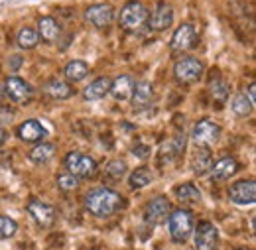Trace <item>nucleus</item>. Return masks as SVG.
Here are the masks:
<instances>
[{
  "label": "nucleus",
  "mask_w": 256,
  "mask_h": 250,
  "mask_svg": "<svg viewBox=\"0 0 256 250\" xmlns=\"http://www.w3.org/2000/svg\"><path fill=\"white\" fill-rule=\"evenodd\" d=\"M232 110H234V114H236V116L246 118V116H250V114H252L254 104L248 100V96H246L244 93H238V94H234V98H232Z\"/></svg>",
  "instance_id": "nucleus-26"
},
{
  "label": "nucleus",
  "mask_w": 256,
  "mask_h": 250,
  "mask_svg": "<svg viewBox=\"0 0 256 250\" xmlns=\"http://www.w3.org/2000/svg\"><path fill=\"white\" fill-rule=\"evenodd\" d=\"M136 81L132 75H118L112 83H110V91L108 93L112 94L116 100H128L130 94H132V89H134Z\"/></svg>",
  "instance_id": "nucleus-19"
},
{
  "label": "nucleus",
  "mask_w": 256,
  "mask_h": 250,
  "mask_svg": "<svg viewBox=\"0 0 256 250\" xmlns=\"http://www.w3.org/2000/svg\"><path fill=\"white\" fill-rule=\"evenodd\" d=\"M16 44L18 48L22 50H34L38 44H40V36H38V30L32 28V26H22L18 34H16Z\"/></svg>",
  "instance_id": "nucleus-24"
},
{
  "label": "nucleus",
  "mask_w": 256,
  "mask_h": 250,
  "mask_svg": "<svg viewBox=\"0 0 256 250\" xmlns=\"http://www.w3.org/2000/svg\"><path fill=\"white\" fill-rule=\"evenodd\" d=\"M240 250H248V248H240Z\"/></svg>",
  "instance_id": "nucleus-37"
},
{
  "label": "nucleus",
  "mask_w": 256,
  "mask_h": 250,
  "mask_svg": "<svg viewBox=\"0 0 256 250\" xmlns=\"http://www.w3.org/2000/svg\"><path fill=\"white\" fill-rule=\"evenodd\" d=\"M18 138L22 142H28V144H38L46 138V128L42 126V122L38 120H24L22 124L18 126Z\"/></svg>",
  "instance_id": "nucleus-15"
},
{
  "label": "nucleus",
  "mask_w": 256,
  "mask_h": 250,
  "mask_svg": "<svg viewBox=\"0 0 256 250\" xmlns=\"http://www.w3.org/2000/svg\"><path fill=\"white\" fill-rule=\"evenodd\" d=\"M246 96H248V100L254 104L256 102V85L254 83H250V85H248V94H246Z\"/></svg>",
  "instance_id": "nucleus-34"
},
{
  "label": "nucleus",
  "mask_w": 256,
  "mask_h": 250,
  "mask_svg": "<svg viewBox=\"0 0 256 250\" xmlns=\"http://www.w3.org/2000/svg\"><path fill=\"white\" fill-rule=\"evenodd\" d=\"M221 136V126L211 118H201L195 122L192 130V142L197 148H211L213 144L219 142Z\"/></svg>",
  "instance_id": "nucleus-4"
},
{
  "label": "nucleus",
  "mask_w": 256,
  "mask_h": 250,
  "mask_svg": "<svg viewBox=\"0 0 256 250\" xmlns=\"http://www.w3.org/2000/svg\"><path fill=\"white\" fill-rule=\"evenodd\" d=\"M195 42H197L195 26L192 22H184V24L178 26V30L174 32L170 48H172V52H188L195 46Z\"/></svg>",
  "instance_id": "nucleus-9"
},
{
  "label": "nucleus",
  "mask_w": 256,
  "mask_h": 250,
  "mask_svg": "<svg viewBox=\"0 0 256 250\" xmlns=\"http://www.w3.org/2000/svg\"><path fill=\"white\" fill-rule=\"evenodd\" d=\"M172 24H174V8L168 2H160L156 6V10L148 16V22H146V26L152 32L168 30Z\"/></svg>",
  "instance_id": "nucleus-12"
},
{
  "label": "nucleus",
  "mask_w": 256,
  "mask_h": 250,
  "mask_svg": "<svg viewBox=\"0 0 256 250\" xmlns=\"http://www.w3.org/2000/svg\"><path fill=\"white\" fill-rule=\"evenodd\" d=\"M122 207V197L108 188H95L85 195V209L95 217H110Z\"/></svg>",
  "instance_id": "nucleus-1"
},
{
  "label": "nucleus",
  "mask_w": 256,
  "mask_h": 250,
  "mask_svg": "<svg viewBox=\"0 0 256 250\" xmlns=\"http://www.w3.org/2000/svg\"><path fill=\"white\" fill-rule=\"evenodd\" d=\"M4 91H6V98L14 100V102H26L30 100L34 94L32 85L28 81H24L18 75H10L4 83Z\"/></svg>",
  "instance_id": "nucleus-8"
},
{
  "label": "nucleus",
  "mask_w": 256,
  "mask_h": 250,
  "mask_svg": "<svg viewBox=\"0 0 256 250\" xmlns=\"http://www.w3.org/2000/svg\"><path fill=\"white\" fill-rule=\"evenodd\" d=\"M170 211H172V205H170L168 197L166 195H158V197H154L146 205V209H144V220L148 224L156 226V224H160V222H164V220L168 219Z\"/></svg>",
  "instance_id": "nucleus-10"
},
{
  "label": "nucleus",
  "mask_w": 256,
  "mask_h": 250,
  "mask_svg": "<svg viewBox=\"0 0 256 250\" xmlns=\"http://www.w3.org/2000/svg\"><path fill=\"white\" fill-rule=\"evenodd\" d=\"M205 71V65L199 58H193V56H186L182 60H178L174 65V75L180 83H195L201 79Z\"/></svg>",
  "instance_id": "nucleus-6"
},
{
  "label": "nucleus",
  "mask_w": 256,
  "mask_h": 250,
  "mask_svg": "<svg viewBox=\"0 0 256 250\" xmlns=\"http://www.w3.org/2000/svg\"><path fill=\"white\" fill-rule=\"evenodd\" d=\"M211 93H213V98H215L217 102H224V100L228 98V87H226L224 81L217 79L215 83H211Z\"/></svg>",
  "instance_id": "nucleus-31"
},
{
  "label": "nucleus",
  "mask_w": 256,
  "mask_h": 250,
  "mask_svg": "<svg viewBox=\"0 0 256 250\" xmlns=\"http://www.w3.org/2000/svg\"><path fill=\"white\" fill-rule=\"evenodd\" d=\"M176 197L184 203H195V201L201 199V191L188 182V184H182V186L176 188Z\"/></svg>",
  "instance_id": "nucleus-27"
},
{
  "label": "nucleus",
  "mask_w": 256,
  "mask_h": 250,
  "mask_svg": "<svg viewBox=\"0 0 256 250\" xmlns=\"http://www.w3.org/2000/svg\"><path fill=\"white\" fill-rule=\"evenodd\" d=\"M18 230V224L12 217H6V215H0V238H10L14 236Z\"/></svg>",
  "instance_id": "nucleus-29"
},
{
  "label": "nucleus",
  "mask_w": 256,
  "mask_h": 250,
  "mask_svg": "<svg viewBox=\"0 0 256 250\" xmlns=\"http://www.w3.org/2000/svg\"><path fill=\"white\" fill-rule=\"evenodd\" d=\"M4 100H6V91H4V85H0V106L4 104Z\"/></svg>",
  "instance_id": "nucleus-35"
},
{
  "label": "nucleus",
  "mask_w": 256,
  "mask_h": 250,
  "mask_svg": "<svg viewBox=\"0 0 256 250\" xmlns=\"http://www.w3.org/2000/svg\"><path fill=\"white\" fill-rule=\"evenodd\" d=\"M236 172H238V162L230 156H223L221 160L213 162V166L209 170V174L215 182H224V180L232 178Z\"/></svg>",
  "instance_id": "nucleus-14"
},
{
  "label": "nucleus",
  "mask_w": 256,
  "mask_h": 250,
  "mask_svg": "<svg viewBox=\"0 0 256 250\" xmlns=\"http://www.w3.org/2000/svg\"><path fill=\"white\" fill-rule=\"evenodd\" d=\"M128 182H130V186L134 189L146 188V186L152 184V172H150L148 168H138V170H134V172L130 174Z\"/></svg>",
  "instance_id": "nucleus-28"
},
{
  "label": "nucleus",
  "mask_w": 256,
  "mask_h": 250,
  "mask_svg": "<svg viewBox=\"0 0 256 250\" xmlns=\"http://www.w3.org/2000/svg\"><path fill=\"white\" fill-rule=\"evenodd\" d=\"M54 152H56V146L50 144V142H38L34 146V150L30 152V160L34 164H48L52 158H54Z\"/></svg>",
  "instance_id": "nucleus-25"
},
{
  "label": "nucleus",
  "mask_w": 256,
  "mask_h": 250,
  "mask_svg": "<svg viewBox=\"0 0 256 250\" xmlns=\"http://www.w3.org/2000/svg\"><path fill=\"white\" fill-rule=\"evenodd\" d=\"M213 166V154L211 148H197L192 156V170L195 176H205L209 174Z\"/></svg>",
  "instance_id": "nucleus-20"
},
{
  "label": "nucleus",
  "mask_w": 256,
  "mask_h": 250,
  "mask_svg": "<svg viewBox=\"0 0 256 250\" xmlns=\"http://www.w3.org/2000/svg\"><path fill=\"white\" fill-rule=\"evenodd\" d=\"M44 91L48 96H52L56 100H65L73 94V87L67 81H62V79H50L48 85L44 87Z\"/></svg>",
  "instance_id": "nucleus-23"
},
{
  "label": "nucleus",
  "mask_w": 256,
  "mask_h": 250,
  "mask_svg": "<svg viewBox=\"0 0 256 250\" xmlns=\"http://www.w3.org/2000/svg\"><path fill=\"white\" fill-rule=\"evenodd\" d=\"M148 16H150V10H148V6L144 2L128 0L126 4L122 6L120 14H118V22L126 32H138L140 28L146 26Z\"/></svg>",
  "instance_id": "nucleus-2"
},
{
  "label": "nucleus",
  "mask_w": 256,
  "mask_h": 250,
  "mask_svg": "<svg viewBox=\"0 0 256 250\" xmlns=\"http://www.w3.org/2000/svg\"><path fill=\"white\" fill-rule=\"evenodd\" d=\"M114 18H116V10H114V6L108 4V2L93 4V6H89V8L85 10V20H87L91 26L98 28V30L108 28V26L114 22Z\"/></svg>",
  "instance_id": "nucleus-7"
},
{
  "label": "nucleus",
  "mask_w": 256,
  "mask_h": 250,
  "mask_svg": "<svg viewBox=\"0 0 256 250\" xmlns=\"http://www.w3.org/2000/svg\"><path fill=\"white\" fill-rule=\"evenodd\" d=\"M4 138H6V132H4V130H2V128H0V144H2V142H4Z\"/></svg>",
  "instance_id": "nucleus-36"
},
{
  "label": "nucleus",
  "mask_w": 256,
  "mask_h": 250,
  "mask_svg": "<svg viewBox=\"0 0 256 250\" xmlns=\"http://www.w3.org/2000/svg\"><path fill=\"white\" fill-rule=\"evenodd\" d=\"M228 197L234 205H252L256 201L254 180H240L228 189Z\"/></svg>",
  "instance_id": "nucleus-11"
},
{
  "label": "nucleus",
  "mask_w": 256,
  "mask_h": 250,
  "mask_svg": "<svg viewBox=\"0 0 256 250\" xmlns=\"http://www.w3.org/2000/svg\"><path fill=\"white\" fill-rule=\"evenodd\" d=\"M106 174H108L110 178H114V180H120V178L126 174V164H124L122 160H112V162H108V166H106Z\"/></svg>",
  "instance_id": "nucleus-32"
},
{
  "label": "nucleus",
  "mask_w": 256,
  "mask_h": 250,
  "mask_svg": "<svg viewBox=\"0 0 256 250\" xmlns=\"http://www.w3.org/2000/svg\"><path fill=\"white\" fill-rule=\"evenodd\" d=\"M22 56H10L8 58V67H10V71H18L20 67H22Z\"/></svg>",
  "instance_id": "nucleus-33"
},
{
  "label": "nucleus",
  "mask_w": 256,
  "mask_h": 250,
  "mask_svg": "<svg viewBox=\"0 0 256 250\" xmlns=\"http://www.w3.org/2000/svg\"><path fill=\"white\" fill-rule=\"evenodd\" d=\"M110 83H112V79H108V77H98L95 81H91V83L85 87V91H83L85 100H98V98H102L104 94H108Z\"/></svg>",
  "instance_id": "nucleus-21"
},
{
  "label": "nucleus",
  "mask_w": 256,
  "mask_h": 250,
  "mask_svg": "<svg viewBox=\"0 0 256 250\" xmlns=\"http://www.w3.org/2000/svg\"><path fill=\"white\" fill-rule=\"evenodd\" d=\"M168 228L174 242H186L193 232V215L188 209H176L168 215Z\"/></svg>",
  "instance_id": "nucleus-3"
},
{
  "label": "nucleus",
  "mask_w": 256,
  "mask_h": 250,
  "mask_svg": "<svg viewBox=\"0 0 256 250\" xmlns=\"http://www.w3.org/2000/svg\"><path fill=\"white\" fill-rule=\"evenodd\" d=\"M65 170L69 174H73L75 178L83 180V178H93L96 174V162L95 158L83 152H69L65 156Z\"/></svg>",
  "instance_id": "nucleus-5"
},
{
  "label": "nucleus",
  "mask_w": 256,
  "mask_h": 250,
  "mask_svg": "<svg viewBox=\"0 0 256 250\" xmlns=\"http://www.w3.org/2000/svg\"><path fill=\"white\" fill-rule=\"evenodd\" d=\"M64 73H65V79L69 83H79V81H83L89 75V65H87V62H83V60H71V62L65 65Z\"/></svg>",
  "instance_id": "nucleus-22"
},
{
  "label": "nucleus",
  "mask_w": 256,
  "mask_h": 250,
  "mask_svg": "<svg viewBox=\"0 0 256 250\" xmlns=\"http://www.w3.org/2000/svg\"><path fill=\"white\" fill-rule=\"evenodd\" d=\"M152 96H154V87L148 81H140V83L134 85L130 100H132L134 108H144V106H148L152 102Z\"/></svg>",
  "instance_id": "nucleus-18"
},
{
  "label": "nucleus",
  "mask_w": 256,
  "mask_h": 250,
  "mask_svg": "<svg viewBox=\"0 0 256 250\" xmlns=\"http://www.w3.org/2000/svg\"><path fill=\"white\" fill-rule=\"evenodd\" d=\"M79 184H81V180L75 178V176L69 174V172H65V174H60V176H58V186H60L62 191H73V189L79 188Z\"/></svg>",
  "instance_id": "nucleus-30"
},
{
  "label": "nucleus",
  "mask_w": 256,
  "mask_h": 250,
  "mask_svg": "<svg viewBox=\"0 0 256 250\" xmlns=\"http://www.w3.org/2000/svg\"><path fill=\"white\" fill-rule=\"evenodd\" d=\"M38 36L40 40H44L46 44H54L58 42L60 34H62V26L58 24V20L54 16H42L38 18Z\"/></svg>",
  "instance_id": "nucleus-16"
},
{
  "label": "nucleus",
  "mask_w": 256,
  "mask_h": 250,
  "mask_svg": "<svg viewBox=\"0 0 256 250\" xmlns=\"http://www.w3.org/2000/svg\"><path fill=\"white\" fill-rule=\"evenodd\" d=\"M28 211H30V215H32L34 219L38 220V224H42V226H50L54 222V219H56L54 207L48 205V203H44V201L32 199L30 205H28Z\"/></svg>",
  "instance_id": "nucleus-17"
},
{
  "label": "nucleus",
  "mask_w": 256,
  "mask_h": 250,
  "mask_svg": "<svg viewBox=\"0 0 256 250\" xmlns=\"http://www.w3.org/2000/svg\"><path fill=\"white\" fill-rule=\"evenodd\" d=\"M219 240V232L213 222L201 220L199 226L195 228V248L197 250H215Z\"/></svg>",
  "instance_id": "nucleus-13"
}]
</instances>
